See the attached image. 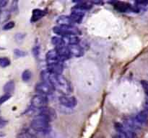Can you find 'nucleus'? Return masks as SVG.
<instances>
[{
	"mask_svg": "<svg viewBox=\"0 0 148 138\" xmlns=\"http://www.w3.org/2000/svg\"><path fill=\"white\" fill-rule=\"evenodd\" d=\"M15 84L13 81H10L4 86V92L7 94H10L15 91Z\"/></svg>",
	"mask_w": 148,
	"mask_h": 138,
	"instance_id": "nucleus-21",
	"label": "nucleus"
},
{
	"mask_svg": "<svg viewBox=\"0 0 148 138\" xmlns=\"http://www.w3.org/2000/svg\"><path fill=\"white\" fill-rule=\"evenodd\" d=\"M64 42L65 45H78L79 42H80V40L79 39L77 35H67L66 37H64L62 38Z\"/></svg>",
	"mask_w": 148,
	"mask_h": 138,
	"instance_id": "nucleus-17",
	"label": "nucleus"
},
{
	"mask_svg": "<svg viewBox=\"0 0 148 138\" xmlns=\"http://www.w3.org/2000/svg\"><path fill=\"white\" fill-rule=\"evenodd\" d=\"M141 83H142V87H143L144 90H145V94H146L148 96V81L143 80V81H142Z\"/></svg>",
	"mask_w": 148,
	"mask_h": 138,
	"instance_id": "nucleus-28",
	"label": "nucleus"
},
{
	"mask_svg": "<svg viewBox=\"0 0 148 138\" xmlns=\"http://www.w3.org/2000/svg\"><path fill=\"white\" fill-rule=\"evenodd\" d=\"M124 125L126 127L129 128V129H132V130L135 131L141 128L142 125L136 121V119L132 117H128L124 120Z\"/></svg>",
	"mask_w": 148,
	"mask_h": 138,
	"instance_id": "nucleus-15",
	"label": "nucleus"
},
{
	"mask_svg": "<svg viewBox=\"0 0 148 138\" xmlns=\"http://www.w3.org/2000/svg\"><path fill=\"white\" fill-rule=\"evenodd\" d=\"M113 138H126V137H125L123 135H122V134H119V135H115Z\"/></svg>",
	"mask_w": 148,
	"mask_h": 138,
	"instance_id": "nucleus-32",
	"label": "nucleus"
},
{
	"mask_svg": "<svg viewBox=\"0 0 148 138\" xmlns=\"http://www.w3.org/2000/svg\"><path fill=\"white\" fill-rule=\"evenodd\" d=\"M49 121L44 116L38 114L31 122V127L34 132H41L52 129L49 125Z\"/></svg>",
	"mask_w": 148,
	"mask_h": 138,
	"instance_id": "nucleus-2",
	"label": "nucleus"
},
{
	"mask_svg": "<svg viewBox=\"0 0 148 138\" xmlns=\"http://www.w3.org/2000/svg\"><path fill=\"white\" fill-rule=\"evenodd\" d=\"M52 42L54 45L56 46V48L65 45L64 42L62 37H57V36L53 37V38H52Z\"/></svg>",
	"mask_w": 148,
	"mask_h": 138,
	"instance_id": "nucleus-22",
	"label": "nucleus"
},
{
	"mask_svg": "<svg viewBox=\"0 0 148 138\" xmlns=\"http://www.w3.org/2000/svg\"><path fill=\"white\" fill-rule=\"evenodd\" d=\"M56 23L59 26H72V25H75L72 20L71 19L70 16H66V15L59 17L56 20Z\"/></svg>",
	"mask_w": 148,
	"mask_h": 138,
	"instance_id": "nucleus-16",
	"label": "nucleus"
},
{
	"mask_svg": "<svg viewBox=\"0 0 148 138\" xmlns=\"http://www.w3.org/2000/svg\"><path fill=\"white\" fill-rule=\"evenodd\" d=\"M10 63V60L7 57H1L0 58V66L2 68H6V67L9 66Z\"/></svg>",
	"mask_w": 148,
	"mask_h": 138,
	"instance_id": "nucleus-24",
	"label": "nucleus"
},
{
	"mask_svg": "<svg viewBox=\"0 0 148 138\" xmlns=\"http://www.w3.org/2000/svg\"><path fill=\"white\" fill-rule=\"evenodd\" d=\"M15 22L13 21H10V22H8L5 24L3 26V30H10L12 29V28L15 27Z\"/></svg>",
	"mask_w": 148,
	"mask_h": 138,
	"instance_id": "nucleus-25",
	"label": "nucleus"
},
{
	"mask_svg": "<svg viewBox=\"0 0 148 138\" xmlns=\"http://www.w3.org/2000/svg\"><path fill=\"white\" fill-rule=\"evenodd\" d=\"M7 121L2 119H0V129H1V128L5 127L7 125Z\"/></svg>",
	"mask_w": 148,
	"mask_h": 138,
	"instance_id": "nucleus-29",
	"label": "nucleus"
},
{
	"mask_svg": "<svg viewBox=\"0 0 148 138\" xmlns=\"http://www.w3.org/2000/svg\"><path fill=\"white\" fill-rule=\"evenodd\" d=\"M53 31L55 34L60 35L62 38L69 35H74L77 36L78 35L81 33L79 29L74 25H72V26H59H59L54 27Z\"/></svg>",
	"mask_w": 148,
	"mask_h": 138,
	"instance_id": "nucleus-3",
	"label": "nucleus"
},
{
	"mask_svg": "<svg viewBox=\"0 0 148 138\" xmlns=\"http://www.w3.org/2000/svg\"><path fill=\"white\" fill-rule=\"evenodd\" d=\"M48 103V100L46 96H44V95L41 94L35 95L32 98V100H31V106L34 109H43V108L47 106Z\"/></svg>",
	"mask_w": 148,
	"mask_h": 138,
	"instance_id": "nucleus-4",
	"label": "nucleus"
},
{
	"mask_svg": "<svg viewBox=\"0 0 148 138\" xmlns=\"http://www.w3.org/2000/svg\"><path fill=\"white\" fill-rule=\"evenodd\" d=\"M68 48H69V53H70L71 57L79 58V57L82 56V55H83L84 51L83 49H82V47L80 46L79 44H78V45H69Z\"/></svg>",
	"mask_w": 148,
	"mask_h": 138,
	"instance_id": "nucleus-14",
	"label": "nucleus"
},
{
	"mask_svg": "<svg viewBox=\"0 0 148 138\" xmlns=\"http://www.w3.org/2000/svg\"><path fill=\"white\" fill-rule=\"evenodd\" d=\"M10 97H11V95L7 94H5V95L1 96V97H0V105H2V104H4L5 102H6L7 101L9 100Z\"/></svg>",
	"mask_w": 148,
	"mask_h": 138,
	"instance_id": "nucleus-27",
	"label": "nucleus"
},
{
	"mask_svg": "<svg viewBox=\"0 0 148 138\" xmlns=\"http://www.w3.org/2000/svg\"><path fill=\"white\" fill-rule=\"evenodd\" d=\"M23 37H24V35H22V34L18 33V34H16V35H15V39H16L17 41L22 40V39H23Z\"/></svg>",
	"mask_w": 148,
	"mask_h": 138,
	"instance_id": "nucleus-30",
	"label": "nucleus"
},
{
	"mask_svg": "<svg viewBox=\"0 0 148 138\" xmlns=\"http://www.w3.org/2000/svg\"><path fill=\"white\" fill-rule=\"evenodd\" d=\"M114 8L121 12H126L129 11H134V12H137L139 10V8L138 7L137 5L135 7H132L129 4L123 2H116L114 5Z\"/></svg>",
	"mask_w": 148,
	"mask_h": 138,
	"instance_id": "nucleus-7",
	"label": "nucleus"
},
{
	"mask_svg": "<svg viewBox=\"0 0 148 138\" xmlns=\"http://www.w3.org/2000/svg\"><path fill=\"white\" fill-rule=\"evenodd\" d=\"M54 90V88L52 85L43 81L38 83L35 86V91L38 92V94L44 95V96L52 94Z\"/></svg>",
	"mask_w": 148,
	"mask_h": 138,
	"instance_id": "nucleus-5",
	"label": "nucleus"
},
{
	"mask_svg": "<svg viewBox=\"0 0 148 138\" xmlns=\"http://www.w3.org/2000/svg\"><path fill=\"white\" fill-rule=\"evenodd\" d=\"M47 71L56 75H62L64 71V65L62 62L53 63L47 64Z\"/></svg>",
	"mask_w": 148,
	"mask_h": 138,
	"instance_id": "nucleus-10",
	"label": "nucleus"
},
{
	"mask_svg": "<svg viewBox=\"0 0 148 138\" xmlns=\"http://www.w3.org/2000/svg\"><path fill=\"white\" fill-rule=\"evenodd\" d=\"M32 77V73L31 71L25 70L22 73V79L24 82H28L31 79Z\"/></svg>",
	"mask_w": 148,
	"mask_h": 138,
	"instance_id": "nucleus-23",
	"label": "nucleus"
},
{
	"mask_svg": "<svg viewBox=\"0 0 148 138\" xmlns=\"http://www.w3.org/2000/svg\"><path fill=\"white\" fill-rule=\"evenodd\" d=\"M33 133L34 136L35 137V138H54V132L52 130V129H49V130L44 131V132H34L33 130Z\"/></svg>",
	"mask_w": 148,
	"mask_h": 138,
	"instance_id": "nucleus-19",
	"label": "nucleus"
},
{
	"mask_svg": "<svg viewBox=\"0 0 148 138\" xmlns=\"http://www.w3.org/2000/svg\"><path fill=\"white\" fill-rule=\"evenodd\" d=\"M41 77L43 81L51 84L54 89L64 94V95H69L72 92L70 82L62 75L54 74L46 70L41 72Z\"/></svg>",
	"mask_w": 148,
	"mask_h": 138,
	"instance_id": "nucleus-1",
	"label": "nucleus"
},
{
	"mask_svg": "<svg viewBox=\"0 0 148 138\" xmlns=\"http://www.w3.org/2000/svg\"><path fill=\"white\" fill-rule=\"evenodd\" d=\"M146 109H148V99L146 101Z\"/></svg>",
	"mask_w": 148,
	"mask_h": 138,
	"instance_id": "nucleus-33",
	"label": "nucleus"
},
{
	"mask_svg": "<svg viewBox=\"0 0 148 138\" xmlns=\"http://www.w3.org/2000/svg\"><path fill=\"white\" fill-rule=\"evenodd\" d=\"M115 128L119 134H122L126 138H137L136 132L132 129L125 127L120 123L115 124Z\"/></svg>",
	"mask_w": 148,
	"mask_h": 138,
	"instance_id": "nucleus-6",
	"label": "nucleus"
},
{
	"mask_svg": "<svg viewBox=\"0 0 148 138\" xmlns=\"http://www.w3.org/2000/svg\"><path fill=\"white\" fill-rule=\"evenodd\" d=\"M46 61L47 64L53 63H58V62H63L61 60L59 54L56 49L51 50L48 51L46 54Z\"/></svg>",
	"mask_w": 148,
	"mask_h": 138,
	"instance_id": "nucleus-12",
	"label": "nucleus"
},
{
	"mask_svg": "<svg viewBox=\"0 0 148 138\" xmlns=\"http://www.w3.org/2000/svg\"><path fill=\"white\" fill-rule=\"evenodd\" d=\"M45 15V12L43 10H41V9H34L33 11V15H32V18H31V21L32 22H36L38 20L41 19L44 15Z\"/></svg>",
	"mask_w": 148,
	"mask_h": 138,
	"instance_id": "nucleus-20",
	"label": "nucleus"
},
{
	"mask_svg": "<svg viewBox=\"0 0 148 138\" xmlns=\"http://www.w3.org/2000/svg\"><path fill=\"white\" fill-rule=\"evenodd\" d=\"M56 50L57 51L58 54H59V57H60L61 60L62 61H64L66 60L69 59L70 58V53H69V48L67 45H62V46L57 47V48H55Z\"/></svg>",
	"mask_w": 148,
	"mask_h": 138,
	"instance_id": "nucleus-13",
	"label": "nucleus"
},
{
	"mask_svg": "<svg viewBox=\"0 0 148 138\" xmlns=\"http://www.w3.org/2000/svg\"><path fill=\"white\" fill-rule=\"evenodd\" d=\"M39 114L46 118L49 122L54 121L56 118V114L54 109L48 106L39 109Z\"/></svg>",
	"mask_w": 148,
	"mask_h": 138,
	"instance_id": "nucleus-9",
	"label": "nucleus"
},
{
	"mask_svg": "<svg viewBox=\"0 0 148 138\" xmlns=\"http://www.w3.org/2000/svg\"><path fill=\"white\" fill-rule=\"evenodd\" d=\"M85 16V11L79 9L78 8L74 7L72 13H71L70 18L74 22V23H80L82 22Z\"/></svg>",
	"mask_w": 148,
	"mask_h": 138,
	"instance_id": "nucleus-11",
	"label": "nucleus"
},
{
	"mask_svg": "<svg viewBox=\"0 0 148 138\" xmlns=\"http://www.w3.org/2000/svg\"><path fill=\"white\" fill-rule=\"evenodd\" d=\"M59 102L62 105L67 108H73L77 104L76 98L69 95H63L59 97Z\"/></svg>",
	"mask_w": 148,
	"mask_h": 138,
	"instance_id": "nucleus-8",
	"label": "nucleus"
},
{
	"mask_svg": "<svg viewBox=\"0 0 148 138\" xmlns=\"http://www.w3.org/2000/svg\"><path fill=\"white\" fill-rule=\"evenodd\" d=\"M14 53H15V55L18 57H24L27 55L26 52L20 49H15V50H14Z\"/></svg>",
	"mask_w": 148,
	"mask_h": 138,
	"instance_id": "nucleus-26",
	"label": "nucleus"
},
{
	"mask_svg": "<svg viewBox=\"0 0 148 138\" xmlns=\"http://www.w3.org/2000/svg\"><path fill=\"white\" fill-rule=\"evenodd\" d=\"M38 54H39V48L38 46H36L33 48V55L35 57H38Z\"/></svg>",
	"mask_w": 148,
	"mask_h": 138,
	"instance_id": "nucleus-31",
	"label": "nucleus"
},
{
	"mask_svg": "<svg viewBox=\"0 0 148 138\" xmlns=\"http://www.w3.org/2000/svg\"><path fill=\"white\" fill-rule=\"evenodd\" d=\"M135 119H136L138 122L141 125H145V123H147L148 120V109L145 108L143 111L140 112L139 113H138L136 114Z\"/></svg>",
	"mask_w": 148,
	"mask_h": 138,
	"instance_id": "nucleus-18",
	"label": "nucleus"
}]
</instances>
